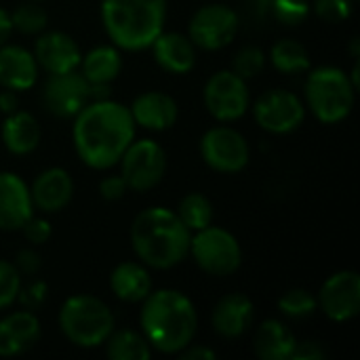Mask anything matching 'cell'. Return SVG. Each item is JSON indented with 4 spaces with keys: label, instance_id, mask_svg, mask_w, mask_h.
<instances>
[{
    "label": "cell",
    "instance_id": "obj_1",
    "mask_svg": "<svg viewBox=\"0 0 360 360\" xmlns=\"http://www.w3.org/2000/svg\"><path fill=\"white\" fill-rule=\"evenodd\" d=\"M135 129L137 124L122 103L112 99L89 101L74 116L72 139L76 154L86 167L105 171L118 165L135 139Z\"/></svg>",
    "mask_w": 360,
    "mask_h": 360
},
{
    "label": "cell",
    "instance_id": "obj_2",
    "mask_svg": "<svg viewBox=\"0 0 360 360\" xmlns=\"http://www.w3.org/2000/svg\"><path fill=\"white\" fill-rule=\"evenodd\" d=\"M141 304V335L152 350L160 354H179L194 342L198 314L186 293L175 289H158L150 291Z\"/></svg>",
    "mask_w": 360,
    "mask_h": 360
},
{
    "label": "cell",
    "instance_id": "obj_3",
    "mask_svg": "<svg viewBox=\"0 0 360 360\" xmlns=\"http://www.w3.org/2000/svg\"><path fill=\"white\" fill-rule=\"evenodd\" d=\"M192 232L181 224L175 211L150 207L137 213L131 224V245L143 266L169 270L190 255Z\"/></svg>",
    "mask_w": 360,
    "mask_h": 360
},
{
    "label": "cell",
    "instance_id": "obj_4",
    "mask_svg": "<svg viewBox=\"0 0 360 360\" xmlns=\"http://www.w3.org/2000/svg\"><path fill=\"white\" fill-rule=\"evenodd\" d=\"M101 21L114 46L143 51L165 30L167 0H103Z\"/></svg>",
    "mask_w": 360,
    "mask_h": 360
},
{
    "label": "cell",
    "instance_id": "obj_5",
    "mask_svg": "<svg viewBox=\"0 0 360 360\" xmlns=\"http://www.w3.org/2000/svg\"><path fill=\"white\" fill-rule=\"evenodd\" d=\"M356 101V86L350 76L335 65H321L308 74L306 103L314 118L323 124L346 120Z\"/></svg>",
    "mask_w": 360,
    "mask_h": 360
},
{
    "label": "cell",
    "instance_id": "obj_6",
    "mask_svg": "<svg viewBox=\"0 0 360 360\" xmlns=\"http://www.w3.org/2000/svg\"><path fill=\"white\" fill-rule=\"evenodd\" d=\"M59 327L65 340L78 348L103 346L114 331V314L95 295H72L59 310Z\"/></svg>",
    "mask_w": 360,
    "mask_h": 360
},
{
    "label": "cell",
    "instance_id": "obj_7",
    "mask_svg": "<svg viewBox=\"0 0 360 360\" xmlns=\"http://www.w3.org/2000/svg\"><path fill=\"white\" fill-rule=\"evenodd\" d=\"M190 255L196 266L209 276H230L243 264V251L234 234L224 228L207 226L194 232L190 240Z\"/></svg>",
    "mask_w": 360,
    "mask_h": 360
},
{
    "label": "cell",
    "instance_id": "obj_8",
    "mask_svg": "<svg viewBox=\"0 0 360 360\" xmlns=\"http://www.w3.org/2000/svg\"><path fill=\"white\" fill-rule=\"evenodd\" d=\"M118 162L120 177L133 192L154 190L167 171V154L154 139H133Z\"/></svg>",
    "mask_w": 360,
    "mask_h": 360
},
{
    "label": "cell",
    "instance_id": "obj_9",
    "mask_svg": "<svg viewBox=\"0 0 360 360\" xmlns=\"http://www.w3.org/2000/svg\"><path fill=\"white\" fill-rule=\"evenodd\" d=\"M202 101L215 120L234 122L243 118L251 105L247 80H243L232 70H219L207 80Z\"/></svg>",
    "mask_w": 360,
    "mask_h": 360
},
{
    "label": "cell",
    "instance_id": "obj_10",
    "mask_svg": "<svg viewBox=\"0 0 360 360\" xmlns=\"http://www.w3.org/2000/svg\"><path fill=\"white\" fill-rule=\"evenodd\" d=\"M200 156L217 173H238L249 165L251 150L247 137L232 127H213L200 137Z\"/></svg>",
    "mask_w": 360,
    "mask_h": 360
},
{
    "label": "cell",
    "instance_id": "obj_11",
    "mask_svg": "<svg viewBox=\"0 0 360 360\" xmlns=\"http://www.w3.org/2000/svg\"><path fill=\"white\" fill-rule=\"evenodd\" d=\"M238 30L240 19L236 11L226 4H205L192 15L188 36L196 49L219 51L236 38Z\"/></svg>",
    "mask_w": 360,
    "mask_h": 360
},
{
    "label": "cell",
    "instance_id": "obj_12",
    "mask_svg": "<svg viewBox=\"0 0 360 360\" xmlns=\"http://www.w3.org/2000/svg\"><path fill=\"white\" fill-rule=\"evenodd\" d=\"M253 116L264 131L287 135L302 127L306 118V105L287 89H270L253 103Z\"/></svg>",
    "mask_w": 360,
    "mask_h": 360
},
{
    "label": "cell",
    "instance_id": "obj_13",
    "mask_svg": "<svg viewBox=\"0 0 360 360\" xmlns=\"http://www.w3.org/2000/svg\"><path fill=\"white\" fill-rule=\"evenodd\" d=\"M91 101V84L82 74H49L42 86V103L57 118H74Z\"/></svg>",
    "mask_w": 360,
    "mask_h": 360
},
{
    "label": "cell",
    "instance_id": "obj_14",
    "mask_svg": "<svg viewBox=\"0 0 360 360\" xmlns=\"http://www.w3.org/2000/svg\"><path fill=\"white\" fill-rule=\"evenodd\" d=\"M319 310L333 323H346L360 310V276L354 270H342L331 274L319 295Z\"/></svg>",
    "mask_w": 360,
    "mask_h": 360
},
{
    "label": "cell",
    "instance_id": "obj_15",
    "mask_svg": "<svg viewBox=\"0 0 360 360\" xmlns=\"http://www.w3.org/2000/svg\"><path fill=\"white\" fill-rule=\"evenodd\" d=\"M34 215L30 186L11 171H0V230L17 232Z\"/></svg>",
    "mask_w": 360,
    "mask_h": 360
},
{
    "label": "cell",
    "instance_id": "obj_16",
    "mask_svg": "<svg viewBox=\"0 0 360 360\" xmlns=\"http://www.w3.org/2000/svg\"><path fill=\"white\" fill-rule=\"evenodd\" d=\"M34 59L38 68L46 74H65L74 72L80 65L82 53L74 38L65 32H46L40 34L34 44Z\"/></svg>",
    "mask_w": 360,
    "mask_h": 360
},
{
    "label": "cell",
    "instance_id": "obj_17",
    "mask_svg": "<svg viewBox=\"0 0 360 360\" xmlns=\"http://www.w3.org/2000/svg\"><path fill=\"white\" fill-rule=\"evenodd\" d=\"M30 196L34 209L40 213H59L70 205L74 196V179L65 169L51 167L34 179L30 186Z\"/></svg>",
    "mask_w": 360,
    "mask_h": 360
},
{
    "label": "cell",
    "instance_id": "obj_18",
    "mask_svg": "<svg viewBox=\"0 0 360 360\" xmlns=\"http://www.w3.org/2000/svg\"><path fill=\"white\" fill-rule=\"evenodd\" d=\"M255 321V306L245 293L224 295L213 308V329L224 340L243 338Z\"/></svg>",
    "mask_w": 360,
    "mask_h": 360
},
{
    "label": "cell",
    "instance_id": "obj_19",
    "mask_svg": "<svg viewBox=\"0 0 360 360\" xmlns=\"http://www.w3.org/2000/svg\"><path fill=\"white\" fill-rule=\"evenodd\" d=\"M42 335L40 321L32 310H19L0 321V356H17L38 344Z\"/></svg>",
    "mask_w": 360,
    "mask_h": 360
},
{
    "label": "cell",
    "instance_id": "obj_20",
    "mask_svg": "<svg viewBox=\"0 0 360 360\" xmlns=\"http://www.w3.org/2000/svg\"><path fill=\"white\" fill-rule=\"evenodd\" d=\"M129 112L137 127H143L148 131H167L175 124L179 108L169 93L146 91L133 99Z\"/></svg>",
    "mask_w": 360,
    "mask_h": 360
},
{
    "label": "cell",
    "instance_id": "obj_21",
    "mask_svg": "<svg viewBox=\"0 0 360 360\" xmlns=\"http://www.w3.org/2000/svg\"><path fill=\"white\" fill-rule=\"evenodd\" d=\"M150 49L158 68L169 74H188L196 65V46L186 34L162 30Z\"/></svg>",
    "mask_w": 360,
    "mask_h": 360
},
{
    "label": "cell",
    "instance_id": "obj_22",
    "mask_svg": "<svg viewBox=\"0 0 360 360\" xmlns=\"http://www.w3.org/2000/svg\"><path fill=\"white\" fill-rule=\"evenodd\" d=\"M38 80V63L34 53L19 44L0 46V84L11 91H27Z\"/></svg>",
    "mask_w": 360,
    "mask_h": 360
},
{
    "label": "cell",
    "instance_id": "obj_23",
    "mask_svg": "<svg viewBox=\"0 0 360 360\" xmlns=\"http://www.w3.org/2000/svg\"><path fill=\"white\" fill-rule=\"evenodd\" d=\"M0 137L4 148L15 154V156H25L32 154L42 137L40 124L34 118V114L23 112V110H15L13 114H6L2 129H0Z\"/></svg>",
    "mask_w": 360,
    "mask_h": 360
},
{
    "label": "cell",
    "instance_id": "obj_24",
    "mask_svg": "<svg viewBox=\"0 0 360 360\" xmlns=\"http://www.w3.org/2000/svg\"><path fill=\"white\" fill-rule=\"evenodd\" d=\"M112 293L124 304H141L152 291V276L141 262H122L110 274Z\"/></svg>",
    "mask_w": 360,
    "mask_h": 360
},
{
    "label": "cell",
    "instance_id": "obj_25",
    "mask_svg": "<svg viewBox=\"0 0 360 360\" xmlns=\"http://www.w3.org/2000/svg\"><path fill=\"white\" fill-rule=\"evenodd\" d=\"M297 338L293 331L276 319L264 321L253 338V352L262 360H291Z\"/></svg>",
    "mask_w": 360,
    "mask_h": 360
},
{
    "label": "cell",
    "instance_id": "obj_26",
    "mask_svg": "<svg viewBox=\"0 0 360 360\" xmlns=\"http://www.w3.org/2000/svg\"><path fill=\"white\" fill-rule=\"evenodd\" d=\"M82 76L89 84H110L118 78L122 70V55L120 49L114 44H101L91 49L80 59Z\"/></svg>",
    "mask_w": 360,
    "mask_h": 360
},
{
    "label": "cell",
    "instance_id": "obj_27",
    "mask_svg": "<svg viewBox=\"0 0 360 360\" xmlns=\"http://www.w3.org/2000/svg\"><path fill=\"white\" fill-rule=\"evenodd\" d=\"M105 344V356L110 360H150L152 348L141 335V331L133 329H120L112 331L108 335Z\"/></svg>",
    "mask_w": 360,
    "mask_h": 360
},
{
    "label": "cell",
    "instance_id": "obj_28",
    "mask_svg": "<svg viewBox=\"0 0 360 360\" xmlns=\"http://www.w3.org/2000/svg\"><path fill=\"white\" fill-rule=\"evenodd\" d=\"M270 61L281 74H302L310 70V55L306 46L293 38H283L270 49Z\"/></svg>",
    "mask_w": 360,
    "mask_h": 360
},
{
    "label": "cell",
    "instance_id": "obj_29",
    "mask_svg": "<svg viewBox=\"0 0 360 360\" xmlns=\"http://www.w3.org/2000/svg\"><path fill=\"white\" fill-rule=\"evenodd\" d=\"M177 217L181 219V224L190 230V232H198L207 226L213 224V205L211 200L200 194V192H190L186 194L177 209H175Z\"/></svg>",
    "mask_w": 360,
    "mask_h": 360
},
{
    "label": "cell",
    "instance_id": "obj_30",
    "mask_svg": "<svg viewBox=\"0 0 360 360\" xmlns=\"http://www.w3.org/2000/svg\"><path fill=\"white\" fill-rule=\"evenodd\" d=\"M11 23H13V32L34 36V34H40L46 27L49 15L40 4L27 2V4H19L11 13Z\"/></svg>",
    "mask_w": 360,
    "mask_h": 360
},
{
    "label": "cell",
    "instance_id": "obj_31",
    "mask_svg": "<svg viewBox=\"0 0 360 360\" xmlns=\"http://www.w3.org/2000/svg\"><path fill=\"white\" fill-rule=\"evenodd\" d=\"M278 310L289 319H306L319 310L316 297L306 289H289L278 300Z\"/></svg>",
    "mask_w": 360,
    "mask_h": 360
},
{
    "label": "cell",
    "instance_id": "obj_32",
    "mask_svg": "<svg viewBox=\"0 0 360 360\" xmlns=\"http://www.w3.org/2000/svg\"><path fill=\"white\" fill-rule=\"evenodd\" d=\"M266 53L259 49V46H245L240 49L236 55H234V61H232V72L238 74L243 80H249V78H255L264 65H266Z\"/></svg>",
    "mask_w": 360,
    "mask_h": 360
},
{
    "label": "cell",
    "instance_id": "obj_33",
    "mask_svg": "<svg viewBox=\"0 0 360 360\" xmlns=\"http://www.w3.org/2000/svg\"><path fill=\"white\" fill-rule=\"evenodd\" d=\"M21 289V274L15 264L0 259V310H6L17 302Z\"/></svg>",
    "mask_w": 360,
    "mask_h": 360
},
{
    "label": "cell",
    "instance_id": "obj_34",
    "mask_svg": "<svg viewBox=\"0 0 360 360\" xmlns=\"http://www.w3.org/2000/svg\"><path fill=\"white\" fill-rule=\"evenodd\" d=\"M270 13L285 25H297L308 17L310 4L308 0H274Z\"/></svg>",
    "mask_w": 360,
    "mask_h": 360
},
{
    "label": "cell",
    "instance_id": "obj_35",
    "mask_svg": "<svg viewBox=\"0 0 360 360\" xmlns=\"http://www.w3.org/2000/svg\"><path fill=\"white\" fill-rule=\"evenodd\" d=\"M314 13L327 23H342L352 15V0H316Z\"/></svg>",
    "mask_w": 360,
    "mask_h": 360
},
{
    "label": "cell",
    "instance_id": "obj_36",
    "mask_svg": "<svg viewBox=\"0 0 360 360\" xmlns=\"http://www.w3.org/2000/svg\"><path fill=\"white\" fill-rule=\"evenodd\" d=\"M21 232H23V236H25V240L27 243H32V245H44L49 238H51V224L44 219V217H30L23 226H21Z\"/></svg>",
    "mask_w": 360,
    "mask_h": 360
},
{
    "label": "cell",
    "instance_id": "obj_37",
    "mask_svg": "<svg viewBox=\"0 0 360 360\" xmlns=\"http://www.w3.org/2000/svg\"><path fill=\"white\" fill-rule=\"evenodd\" d=\"M17 300L23 304L25 310H32V312H34V310L40 308L42 302L46 300V285L40 283V281H34V283H30L27 287H21V289H19Z\"/></svg>",
    "mask_w": 360,
    "mask_h": 360
},
{
    "label": "cell",
    "instance_id": "obj_38",
    "mask_svg": "<svg viewBox=\"0 0 360 360\" xmlns=\"http://www.w3.org/2000/svg\"><path fill=\"white\" fill-rule=\"evenodd\" d=\"M127 184L120 175H108L99 181V194L103 200H120L127 194Z\"/></svg>",
    "mask_w": 360,
    "mask_h": 360
},
{
    "label": "cell",
    "instance_id": "obj_39",
    "mask_svg": "<svg viewBox=\"0 0 360 360\" xmlns=\"http://www.w3.org/2000/svg\"><path fill=\"white\" fill-rule=\"evenodd\" d=\"M40 266H42V259H40V255L36 253V251H32V249H23V251H19L17 253V262H15V268L19 270V274L23 276H34L38 270H40Z\"/></svg>",
    "mask_w": 360,
    "mask_h": 360
},
{
    "label": "cell",
    "instance_id": "obj_40",
    "mask_svg": "<svg viewBox=\"0 0 360 360\" xmlns=\"http://www.w3.org/2000/svg\"><path fill=\"white\" fill-rule=\"evenodd\" d=\"M327 356V350L321 342H297L291 360H323Z\"/></svg>",
    "mask_w": 360,
    "mask_h": 360
},
{
    "label": "cell",
    "instance_id": "obj_41",
    "mask_svg": "<svg viewBox=\"0 0 360 360\" xmlns=\"http://www.w3.org/2000/svg\"><path fill=\"white\" fill-rule=\"evenodd\" d=\"M179 356L184 360H213L217 359V354L211 350V348H207V346H200V344H188L181 352H179Z\"/></svg>",
    "mask_w": 360,
    "mask_h": 360
},
{
    "label": "cell",
    "instance_id": "obj_42",
    "mask_svg": "<svg viewBox=\"0 0 360 360\" xmlns=\"http://www.w3.org/2000/svg\"><path fill=\"white\" fill-rule=\"evenodd\" d=\"M15 110H19V97H17V91L4 89V91L0 93V112L6 116V114H13Z\"/></svg>",
    "mask_w": 360,
    "mask_h": 360
},
{
    "label": "cell",
    "instance_id": "obj_43",
    "mask_svg": "<svg viewBox=\"0 0 360 360\" xmlns=\"http://www.w3.org/2000/svg\"><path fill=\"white\" fill-rule=\"evenodd\" d=\"M13 34V23H11V13H6L2 6H0V46L6 44V40L11 38Z\"/></svg>",
    "mask_w": 360,
    "mask_h": 360
},
{
    "label": "cell",
    "instance_id": "obj_44",
    "mask_svg": "<svg viewBox=\"0 0 360 360\" xmlns=\"http://www.w3.org/2000/svg\"><path fill=\"white\" fill-rule=\"evenodd\" d=\"M255 2H257V11L259 13H270V6H272L274 0H255Z\"/></svg>",
    "mask_w": 360,
    "mask_h": 360
}]
</instances>
